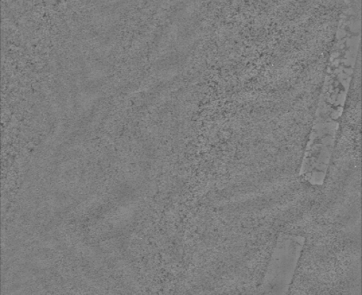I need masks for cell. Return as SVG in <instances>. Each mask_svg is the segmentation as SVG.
I'll return each mask as SVG.
<instances>
[{"mask_svg":"<svg viewBox=\"0 0 362 295\" xmlns=\"http://www.w3.org/2000/svg\"><path fill=\"white\" fill-rule=\"evenodd\" d=\"M303 248L300 236H290L282 240L275 253L274 261L270 269L271 279L274 295H286L288 287L293 278L296 267Z\"/></svg>","mask_w":362,"mask_h":295,"instance_id":"6da1fadb","label":"cell"}]
</instances>
